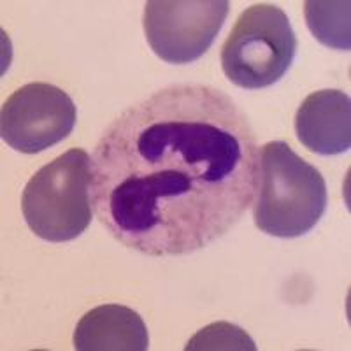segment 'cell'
<instances>
[{"mask_svg": "<svg viewBox=\"0 0 351 351\" xmlns=\"http://www.w3.org/2000/svg\"><path fill=\"white\" fill-rule=\"evenodd\" d=\"M258 143L209 84H172L125 109L92 156V206L109 236L149 256L199 252L253 204Z\"/></svg>", "mask_w": 351, "mask_h": 351, "instance_id": "1", "label": "cell"}, {"mask_svg": "<svg viewBox=\"0 0 351 351\" xmlns=\"http://www.w3.org/2000/svg\"><path fill=\"white\" fill-rule=\"evenodd\" d=\"M322 172L283 141L263 144L258 153L253 219L267 236L293 239L318 225L327 209Z\"/></svg>", "mask_w": 351, "mask_h": 351, "instance_id": "2", "label": "cell"}, {"mask_svg": "<svg viewBox=\"0 0 351 351\" xmlns=\"http://www.w3.org/2000/svg\"><path fill=\"white\" fill-rule=\"evenodd\" d=\"M92 158L72 148L44 165L21 193V211L30 230L48 243H67L92 223Z\"/></svg>", "mask_w": 351, "mask_h": 351, "instance_id": "3", "label": "cell"}, {"mask_svg": "<svg viewBox=\"0 0 351 351\" xmlns=\"http://www.w3.org/2000/svg\"><path fill=\"white\" fill-rule=\"evenodd\" d=\"M297 46L287 12L262 2L247 8L237 18L221 46V69L239 88L272 86L291 67Z\"/></svg>", "mask_w": 351, "mask_h": 351, "instance_id": "4", "label": "cell"}, {"mask_svg": "<svg viewBox=\"0 0 351 351\" xmlns=\"http://www.w3.org/2000/svg\"><path fill=\"white\" fill-rule=\"evenodd\" d=\"M228 9L227 0H149L144 5V34L158 58L192 64L211 48Z\"/></svg>", "mask_w": 351, "mask_h": 351, "instance_id": "5", "label": "cell"}, {"mask_svg": "<svg viewBox=\"0 0 351 351\" xmlns=\"http://www.w3.org/2000/svg\"><path fill=\"white\" fill-rule=\"evenodd\" d=\"M76 121V104L67 92L49 83H28L2 106L0 136L12 149L34 155L67 139Z\"/></svg>", "mask_w": 351, "mask_h": 351, "instance_id": "6", "label": "cell"}, {"mask_svg": "<svg viewBox=\"0 0 351 351\" xmlns=\"http://www.w3.org/2000/svg\"><path fill=\"white\" fill-rule=\"evenodd\" d=\"M299 143L316 155H341L351 148V100L341 90H319L307 95L297 109Z\"/></svg>", "mask_w": 351, "mask_h": 351, "instance_id": "7", "label": "cell"}, {"mask_svg": "<svg viewBox=\"0 0 351 351\" xmlns=\"http://www.w3.org/2000/svg\"><path fill=\"white\" fill-rule=\"evenodd\" d=\"M80 351H146L149 335L139 313L120 304H106L88 311L74 330Z\"/></svg>", "mask_w": 351, "mask_h": 351, "instance_id": "8", "label": "cell"}, {"mask_svg": "<svg viewBox=\"0 0 351 351\" xmlns=\"http://www.w3.org/2000/svg\"><path fill=\"white\" fill-rule=\"evenodd\" d=\"M304 14L307 27L319 43L341 51L351 48L350 0H307Z\"/></svg>", "mask_w": 351, "mask_h": 351, "instance_id": "9", "label": "cell"}, {"mask_svg": "<svg viewBox=\"0 0 351 351\" xmlns=\"http://www.w3.org/2000/svg\"><path fill=\"white\" fill-rule=\"evenodd\" d=\"M186 351L197 350H243L255 351L256 346L253 339L237 325L228 322H216V324L204 327L188 341Z\"/></svg>", "mask_w": 351, "mask_h": 351, "instance_id": "10", "label": "cell"}]
</instances>
